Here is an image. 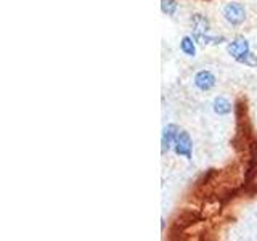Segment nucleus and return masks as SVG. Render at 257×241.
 I'll list each match as a JSON object with an SVG mask.
<instances>
[{"mask_svg": "<svg viewBox=\"0 0 257 241\" xmlns=\"http://www.w3.org/2000/svg\"><path fill=\"white\" fill-rule=\"evenodd\" d=\"M215 84H217V77H215V74L212 71L203 69V71H199L195 74V85L201 92L211 90V88H214Z\"/></svg>", "mask_w": 257, "mask_h": 241, "instance_id": "20e7f679", "label": "nucleus"}, {"mask_svg": "<svg viewBox=\"0 0 257 241\" xmlns=\"http://www.w3.org/2000/svg\"><path fill=\"white\" fill-rule=\"evenodd\" d=\"M235 61L239 63V64H244V66H247V68H255L257 66V56L252 52H247L246 55L239 56V58L235 60Z\"/></svg>", "mask_w": 257, "mask_h": 241, "instance_id": "9d476101", "label": "nucleus"}, {"mask_svg": "<svg viewBox=\"0 0 257 241\" xmlns=\"http://www.w3.org/2000/svg\"><path fill=\"white\" fill-rule=\"evenodd\" d=\"M180 50L187 56H196V42L191 36H185L180 40Z\"/></svg>", "mask_w": 257, "mask_h": 241, "instance_id": "6e6552de", "label": "nucleus"}, {"mask_svg": "<svg viewBox=\"0 0 257 241\" xmlns=\"http://www.w3.org/2000/svg\"><path fill=\"white\" fill-rule=\"evenodd\" d=\"M177 8H179V4L177 0H161V12L167 16H174Z\"/></svg>", "mask_w": 257, "mask_h": 241, "instance_id": "1a4fd4ad", "label": "nucleus"}, {"mask_svg": "<svg viewBox=\"0 0 257 241\" xmlns=\"http://www.w3.org/2000/svg\"><path fill=\"white\" fill-rule=\"evenodd\" d=\"M179 132H180V127L177 124H167L163 129V135H161V153H163V155H166V153L174 147Z\"/></svg>", "mask_w": 257, "mask_h": 241, "instance_id": "7ed1b4c3", "label": "nucleus"}, {"mask_svg": "<svg viewBox=\"0 0 257 241\" xmlns=\"http://www.w3.org/2000/svg\"><path fill=\"white\" fill-rule=\"evenodd\" d=\"M191 23H193V34H209V29H211V23L206 18V16L195 13L191 16Z\"/></svg>", "mask_w": 257, "mask_h": 241, "instance_id": "0eeeda50", "label": "nucleus"}, {"mask_svg": "<svg viewBox=\"0 0 257 241\" xmlns=\"http://www.w3.org/2000/svg\"><path fill=\"white\" fill-rule=\"evenodd\" d=\"M233 104L228 98H225V96H217L214 98V103H212V109L217 116H228L230 112L233 111Z\"/></svg>", "mask_w": 257, "mask_h": 241, "instance_id": "423d86ee", "label": "nucleus"}, {"mask_svg": "<svg viewBox=\"0 0 257 241\" xmlns=\"http://www.w3.org/2000/svg\"><path fill=\"white\" fill-rule=\"evenodd\" d=\"M222 16L231 26H241L246 21V7L238 0H231V2L223 5Z\"/></svg>", "mask_w": 257, "mask_h": 241, "instance_id": "f257e3e1", "label": "nucleus"}, {"mask_svg": "<svg viewBox=\"0 0 257 241\" xmlns=\"http://www.w3.org/2000/svg\"><path fill=\"white\" fill-rule=\"evenodd\" d=\"M247 52H251V47H249V42L244 37H235L227 44V53L233 60H238L239 56L246 55Z\"/></svg>", "mask_w": 257, "mask_h": 241, "instance_id": "39448f33", "label": "nucleus"}, {"mask_svg": "<svg viewBox=\"0 0 257 241\" xmlns=\"http://www.w3.org/2000/svg\"><path fill=\"white\" fill-rule=\"evenodd\" d=\"M174 153L177 156L187 158L188 161L193 158V140L187 131H182L177 135L175 143H174Z\"/></svg>", "mask_w": 257, "mask_h": 241, "instance_id": "f03ea898", "label": "nucleus"}]
</instances>
